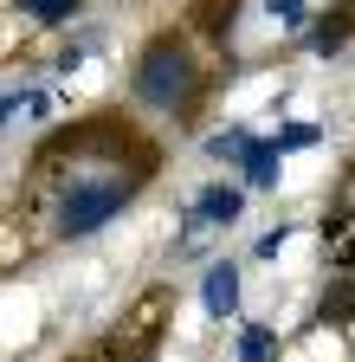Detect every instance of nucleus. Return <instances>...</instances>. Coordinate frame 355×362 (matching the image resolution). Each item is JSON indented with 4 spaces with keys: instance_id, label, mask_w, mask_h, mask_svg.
<instances>
[{
    "instance_id": "obj_1",
    "label": "nucleus",
    "mask_w": 355,
    "mask_h": 362,
    "mask_svg": "<svg viewBox=\"0 0 355 362\" xmlns=\"http://www.w3.org/2000/svg\"><path fill=\"white\" fill-rule=\"evenodd\" d=\"M162 175V136H149L129 110H84L39 136L26 181L13 194V226L46 220V246H78L136 207V194Z\"/></svg>"
},
{
    "instance_id": "obj_2",
    "label": "nucleus",
    "mask_w": 355,
    "mask_h": 362,
    "mask_svg": "<svg viewBox=\"0 0 355 362\" xmlns=\"http://www.w3.org/2000/svg\"><path fill=\"white\" fill-rule=\"evenodd\" d=\"M213 84H219V65L207 59V45L188 26H155L129 59V104H136L129 117H162L188 129L213 98Z\"/></svg>"
},
{
    "instance_id": "obj_3",
    "label": "nucleus",
    "mask_w": 355,
    "mask_h": 362,
    "mask_svg": "<svg viewBox=\"0 0 355 362\" xmlns=\"http://www.w3.org/2000/svg\"><path fill=\"white\" fill-rule=\"evenodd\" d=\"M239 298H246V259H213L200 272V304L219 324H239Z\"/></svg>"
},
{
    "instance_id": "obj_4",
    "label": "nucleus",
    "mask_w": 355,
    "mask_h": 362,
    "mask_svg": "<svg viewBox=\"0 0 355 362\" xmlns=\"http://www.w3.org/2000/svg\"><path fill=\"white\" fill-rule=\"evenodd\" d=\"M246 188H239V181H213V188H200L194 194V207H188V220L200 226V233H233V226L246 220Z\"/></svg>"
},
{
    "instance_id": "obj_5",
    "label": "nucleus",
    "mask_w": 355,
    "mask_h": 362,
    "mask_svg": "<svg viewBox=\"0 0 355 362\" xmlns=\"http://www.w3.org/2000/svg\"><path fill=\"white\" fill-rule=\"evenodd\" d=\"M278 175H284V156L272 149V136H252L246 156H239V188L246 194H278Z\"/></svg>"
},
{
    "instance_id": "obj_6",
    "label": "nucleus",
    "mask_w": 355,
    "mask_h": 362,
    "mask_svg": "<svg viewBox=\"0 0 355 362\" xmlns=\"http://www.w3.org/2000/svg\"><path fill=\"white\" fill-rule=\"evenodd\" d=\"M303 45H310L317 59H342V52H349V0H336V13H310Z\"/></svg>"
},
{
    "instance_id": "obj_7",
    "label": "nucleus",
    "mask_w": 355,
    "mask_h": 362,
    "mask_svg": "<svg viewBox=\"0 0 355 362\" xmlns=\"http://www.w3.org/2000/svg\"><path fill=\"white\" fill-rule=\"evenodd\" d=\"M7 7H13L26 26H39V33H59V26H71V20L84 13V0H7Z\"/></svg>"
},
{
    "instance_id": "obj_8",
    "label": "nucleus",
    "mask_w": 355,
    "mask_h": 362,
    "mask_svg": "<svg viewBox=\"0 0 355 362\" xmlns=\"http://www.w3.org/2000/svg\"><path fill=\"white\" fill-rule=\"evenodd\" d=\"M239 362H278L284 356V330L278 324H239Z\"/></svg>"
},
{
    "instance_id": "obj_9",
    "label": "nucleus",
    "mask_w": 355,
    "mask_h": 362,
    "mask_svg": "<svg viewBox=\"0 0 355 362\" xmlns=\"http://www.w3.org/2000/svg\"><path fill=\"white\" fill-rule=\"evenodd\" d=\"M258 129H246V123H227V129H213L207 143H200V156L207 162H227V168H239V156H246V143H252Z\"/></svg>"
},
{
    "instance_id": "obj_10",
    "label": "nucleus",
    "mask_w": 355,
    "mask_h": 362,
    "mask_svg": "<svg viewBox=\"0 0 355 362\" xmlns=\"http://www.w3.org/2000/svg\"><path fill=\"white\" fill-rule=\"evenodd\" d=\"M317 143H323V123H278V129H272V149H278V156L317 149Z\"/></svg>"
},
{
    "instance_id": "obj_11",
    "label": "nucleus",
    "mask_w": 355,
    "mask_h": 362,
    "mask_svg": "<svg viewBox=\"0 0 355 362\" xmlns=\"http://www.w3.org/2000/svg\"><path fill=\"white\" fill-rule=\"evenodd\" d=\"M258 7L272 13L284 33H303V26H310V0H258Z\"/></svg>"
},
{
    "instance_id": "obj_12",
    "label": "nucleus",
    "mask_w": 355,
    "mask_h": 362,
    "mask_svg": "<svg viewBox=\"0 0 355 362\" xmlns=\"http://www.w3.org/2000/svg\"><path fill=\"white\" fill-rule=\"evenodd\" d=\"M317 317H323V324H336V330H349V279H336V285H330V298H323V310H317Z\"/></svg>"
},
{
    "instance_id": "obj_13",
    "label": "nucleus",
    "mask_w": 355,
    "mask_h": 362,
    "mask_svg": "<svg viewBox=\"0 0 355 362\" xmlns=\"http://www.w3.org/2000/svg\"><path fill=\"white\" fill-rule=\"evenodd\" d=\"M291 233H297V226H291V220H278V226H265V233H258V246H252V259H278Z\"/></svg>"
},
{
    "instance_id": "obj_14",
    "label": "nucleus",
    "mask_w": 355,
    "mask_h": 362,
    "mask_svg": "<svg viewBox=\"0 0 355 362\" xmlns=\"http://www.w3.org/2000/svg\"><path fill=\"white\" fill-rule=\"evenodd\" d=\"M84 59H91V45H78V39H71V45H59V59H52V65H59V71H78Z\"/></svg>"
}]
</instances>
